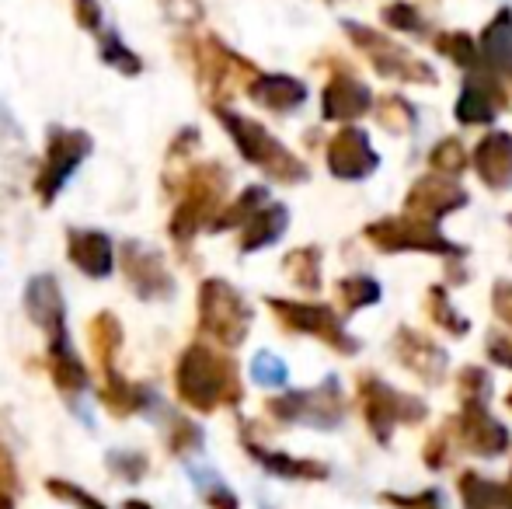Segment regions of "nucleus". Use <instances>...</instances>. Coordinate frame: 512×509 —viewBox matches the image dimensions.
<instances>
[{
    "mask_svg": "<svg viewBox=\"0 0 512 509\" xmlns=\"http://www.w3.org/2000/svg\"><path fill=\"white\" fill-rule=\"evenodd\" d=\"M91 154V136L81 129H63L53 126L46 140V168H42L39 189L46 199H53L63 185L70 182V175L77 171V164Z\"/></svg>",
    "mask_w": 512,
    "mask_h": 509,
    "instance_id": "nucleus-1",
    "label": "nucleus"
},
{
    "mask_svg": "<svg viewBox=\"0 0 512 509\" xmlns=\"http://www.w3.org/2000/svg\"><path fill=\"white\" fill-rule=\"evenodd\" d=\"M216 360L206 353V349H189L182 360V374H178V387L182 394L199 408H209L216 398H220V374H216Z\"/></svg>",
    "mask_w": 512,
    "mask_h": 509,
    "instance_id": "nucleus-2",
    "label": "nucleus"
},
{
    "mask_svg": "<svg viewBox=\"0 0 512 509\" xmlns=\"http://www.w3.org/2000/svg\"><path fill=\"white\" fill-rule=\"evenodd\" d=\"M25 311L35 325L49 328V332H63V318H67V304L56 286L53 276H32L25 286Z\"/></svg>",
    "mask_w": 512,
    "mask_h": 509,
    "instance_id": "nucleus-3",
    "label": "nucleus"
},
{
    "mask_svg": "<svg viewBox=\"0 0 512 509\" xmlns=\"http://www.w3.org/2000/svg\"><path fill=\"white\" fill-rule=\"evenodd\" d=\"M70 258L81 265L88 276L102 279L112 272V241L102 231H74L70 234Z\"/></svg>",
    "mask_w": 512,
    "mask_h": 509,
    "instance_id": "nucleus-4",
    "label": "nucleus"
},
{
    "mask_svg": "<svg viewBox=\"0 0 512 509\" xmlns=\"http://www.w3.org/2000/svg\"><path fill=\"white\" fill-rule=\"evenodd\" d=\"M98 56H102L105 67H115L119 74H126V77H136L143 70V60L126 46V42L119 39V32H112V28H105V32H102V46H98Z\"/></svg>",
    "mask_w": 512,
    "mask_h": 509,
    "instance_id": "nucleus-5",
    "label": "nucleus"
},
{
    "mask_svg": "<svg viewBox=\"0 0 512 509\" xmlns=\"http://www.w3.org/2000/svg\"><path fill=\"white\" fill-rule=\"evenodd\" d=\"M255 98L265 105H276V109H286V105H297L304 98V88L293 84L290 77H265V81L255 84Z\"/></svg>",
    "mask_w": 512,
    "mask_h": 509,
    "instance_id": "nucleus-6",
    "label": "nucleus"
},
{
    "mask_svg": "<svg viewBox=\"0 0 512 509\" xmlns=\"http://www.w3.org/2000/svg\"><path fill=\"white\" fill-rule=\"evenodd\" d=\"M74 18L84 32H105V14H102V4L98 0H74Z\"/></svg>",
    "mask_w": 512,
    "mask_h": 509,
    "instance_id": "nucleus-7",
    "label": "nucleus"
},
{
    "mask_svg": "<svg viewBox=\"0 0 512 509\" xmlns=\"http://www.w3.org/2000/svg\"><path fill=\"white\" fill-rule=\"evenodd\" d=\"M251 370H255V381H258V384H265V387H269V384H283V381H286V367H283V363H279L272 353H262V356H258L255 367H251Z\"/></svg>",
    "mask_w": 512,
    "mask_h": 509,
    "instance_id": "nucleus-8",
    "label": "nucleus"
},
{
    "mask_svg": "<svg viewBox=\"0 0 512 509\" xmlns=\"http://www.w3.org/2000/svg\"><path fill=\"white\" fill-rule=\"evenodd\" d=\"M49 489L56 492L60 499H67V503H74V506H81V509H105L98 499H91L88 492H81V489H70L67 482H49Z\"/></svg>",
    "mask_w": 512,
    "mask_h": 509,
    "instance_id": "nucleus-9",
    "label": "nucleus"
},
{
    "mask_svg": "<svg viewBox=\"0 0 512 509\" xmlns=\"http://www.w3.org/2000/svg\"><path fill=\"white\" fill-rule=\"evenodd\" d=\"M108 464H112V471H119V475H126V478H140L143 471H147V461H143L140 454H136V461H122L119 450L108 454Z\"/></svg>",
    "mask_w": 512,
    "mask_h": 509,
    "instance_id": "nucleus-10",
    "label": "nucleus"
},
{
    "mask_svg": "<svg viewBox=\"0 0 512 509\" xmlns=\"http://www.w3.org/2000/svg\"><path fill=\"white\" fill-rule=\"evenodd\" d=\"M18 136V126H14V119H11V112L4 109V105H0V136Z\"/></svg>",
    "mask_w": 512,
    "mask_h": 509,
    "instance_id": "nucleus-11",
    "label": "nucleus"
}]
</instances>
